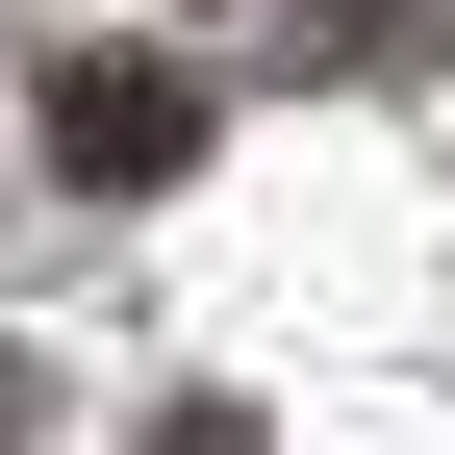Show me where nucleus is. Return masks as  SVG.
Returning <instances> with one entry per match:
<instances>
[{"mask_svg":"<svg viewBox=\"0 0 455 455\" xmlns=\"http://www.w3.org/2000/svg\"><path fill=\"white\" fill-rule=\"evenodd\" d=\"M178 152H203L178 51H76V76H51V178H178Z\"/></svg>","mask_w":455,"mask_h":455,"instance_id":"nucleus-1","label":"nucleus"},{"mask_svg":"<svg viewBox=\"0 0 455 455\" xmlns=\"http://www.w3.org/2000/svg\"><path fill=\"white\" fill-rule=\"evenodd\" d=\"M26 405H51V379H26V355H0V455H26Z\"/></svg>","mask_w":455,"mask_h":455,"instance_id":"nucleus-2","label":"nucleus"}]
</instances>
